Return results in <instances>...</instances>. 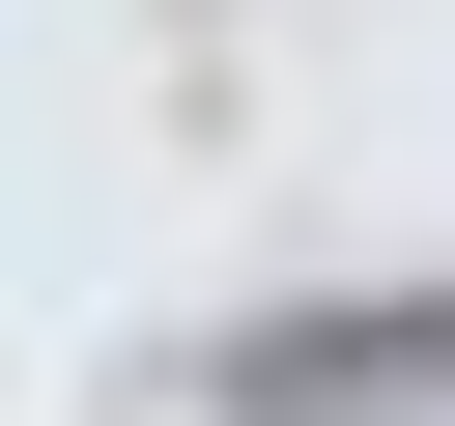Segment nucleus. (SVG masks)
I'll return each instance as SVG.
<instances>
[{"label": "nucleus", "mask_w": 455, "mask_h": 426, "mask_svg": "<svg viewBox=\"0 0 455 426\" xmlns=\"http://www.w3.org/2000/svg\"><path fill=\"white\" fill-rule=\"evenodd\" d=\"M199 398L228 426H427L455 398V284H284V312L199 341Z\"/></svg>", "instance_id": "1"}]
</instances>
